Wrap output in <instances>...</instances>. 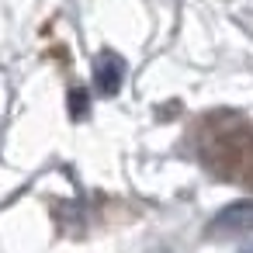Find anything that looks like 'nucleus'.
Instances as JSON below:
<instances>
[{
  "mask_svg": "<svg viewBox=\"0 0 253 253\" xmlns=\"http://www.w3.org/2000/svg\"><path fill=\"white\" fill-rule=\"evenodd\" d=\"M253 229V201H236L229 208L218 211L211 232H222V236H236V232H250Z\"/></svg>",
  "mask_w": 253,
  "mask_h": 253,
  "instance_id": "nucleus-1",
  "label": "nucleus"
},
{
  "mask_svg": "<svg viewBox=\"0 0 253 253\" xmlns=\"http://www.w3.org/2000/svg\"><path fill=\"white\" fill-rule=\"evenodd\" d=\"M122 77H125V63L118 59V56H101V63H97V87L104 90V94H118V87H122Z\"/></svg>",
  "mask_w": 253,
  "mask_h": 253,
  "instance_id": "nucleus-2",
  "label": "nucleus"
}]
</instances>
